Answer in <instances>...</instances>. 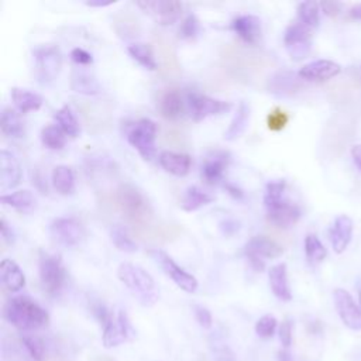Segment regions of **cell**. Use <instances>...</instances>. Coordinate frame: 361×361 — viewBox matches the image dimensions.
<instances>
[{
  "label": "cell",
  "instance_id": "1",
  "mask_svg": "<svg viewBox=\"0 0 361 361\" xmlns=\"http://www.w3.org/2000/svg\"><path fill=\"white\" fill-rule=\"evenodd\" d=\"M3 317L21 333H34L49 323L48 312L25 295L10 298L3 307Z\"/></svg>",
  "mask_w": 361,
  "mask_h": 361
},
{
  "label": "cell",
  "instance_id": "6",
  "mask_svg": "<svg viewBox=\"0 0 361 361\" xmlns=\"http://www.w3.org/2000/svg\"><path fill=\"white\" fill-rule=\"evenodd\" d=\"M157 133L158 127L155 121H152L151 118H140L130 127L127 133V141L133 148L138 151L142 159L151 161L157 154Z\"/></svg>",
  "mask_w": 361,
  "mask_h": 361
},
{
  "label": "cell",
  "instance_id": "43",
  "mask_svg": "<svg viewBox=\"0 0 361 361\" xmlns=\"http://www.w3.org/2000/svg\"><path fill=\"white\" fill-rule=\"evenodd\" d=\"M193 314H195V319H196V322L199 323L200 327H203V329H210L212 327L213 317H212V313L207 307L200 306V305H195L193 306Z\"/></svg>",
  "mask_w": 361,
  "mask_h": 361
},
{
  "label": "cell",
  "instance_id": "27",
  "mask_svg": "<svg viewBox=\"0 0 361 361\" xmlns=\"http://www.w3.org/2000/svg\"><path fill=\"white\" fill-rule=\"evenodd\" d=\"M250 116H251V109L250 104L247 102H240L237 106V110L227 127V130L224 131V140L226 141H235L237 138H240L244 131L248 127L250 123Z\"/></svg>",
  "mask_w": 361,
  "mask_h": 361
},
{
  "label": "cell",
  "instance_id": "35",
  "mask_svg": "<svg viewBox=\"0 0 361 361\" xmlns=\"http://www.w3.org/2000/svg\"><path fill=\"white\" fill-rule=\"evenodd\" d=\"M299 23L307 28H316L320 21V4L316 1H302L298 6Z\"/></svg>",
  "mask_w": 361,
  "mask_h": 361
},
{
  "label": "cell",
  "instance_id": "11",
  "mask_svg": "<svg viewBox=\"0 0 361 361\" xmlns=\"http://www.w3.org/2000/svg\"><path fill=\"white\" fill-rule=\"evenodd\" d=\"M283 45L292 61L305 59L312 49L310 28L302 23H290L283 32Z\"/></svg>",
  "mask_w": 361,
  "mask_h": 361
},
{
  "label": "cell",
  "instance_id": "53",
  "mask_svg": "<svg viewBox=\"0 0 361 361\" xmlns=\"http://www.w3.org/2000/svg\"><path fill=\"white\" fill-rule=\"evenodd\" d=\"M348 14H350V17L354 18V20H361V3L354 4V6L348 10Z\"/></svg>",
  "mask_w": 361,
  "mask_h": 361
},
{
  "label": "cell",
  "instance_id": "51",
  "mask_svg": "<svg viewBox=\"0 0 361 361\" xmlns=\"http://www.w3.org/2000/svg\"><path fill=\"white\" fill-rule=\"evenodd\" d=\"M351 158L354 161V164L357 165V168L361 171V144H354L351 147Z\"/></svg>",
  "mask_w": 361,
  "mask_h": 361
},
{
  "label": "cell",
  "instance_id": "15",
  "mask_svg": "<svg viewBox=\"0 0 361 361\" xmlns=\"http://www.w3.org/2000/svg\"><path fill=\"white\" fill-rule=\"evenodd\" d=\"M52 240L62 247H75L83 237L82 224L73 217H58L49 226Z\"/></svg>",
  "mask_w": 361,
  "mask_h": 361
},
{
  "label": "cell",
  "instance_id": "34",
  "mask_svg": "<svg viewBox=\"0 0 361 361\" xmlns=\"http://www.w3.org/2000/svg\"><path fill=\"white\" fill-rule=\"evenodd\" d=\"M127 51L130 54V56L138 62L142 68L148 69V71H155L157 69V61L152 52V48L149 44L147 42H133L127 47Z\"/></svg>",
  "mask_w": 361,
  "mask_h": 361
},
{
  "label": "cell",
  "instance_id": "26",
  "mask_svg": "<svg viewBox=\"0 0 361 361\" xmlns=\"http://www.w3.org/2000/svg\"><path fill=\"white\" fill-rule=\"evenodd\" d=\"M0 279L3 286L10 292H18L25 285V276L21 268L10 258H4L0 262Z\"/></svg>",
  "mask_w": 361,
  "mask_h": 361
},
{
  "label": "cell",
  "instance_id": "21",
  "mask_svg": "<svg viewBox=\"0 0 361 361\" xmlns=\"http://www.w3.org/2000/svg\"><path fill=\"white\" fill-rule=\"evenodd\" d=\"M186 102H183L182 93L176 87L164 90L158 100V110L161 116L169 121L179 120L185 113Z\"/></svg>",
  "mask_w": 361,
  "mask_h": 361
},
{
  "label": "cell",
  "instance_id": "41",
  "mask_svg": "<svg viewBox=\"0 0 361 361\" xmlns=\"http://www.w3.org/2000/svg\"><path fill=\"white\" fill-rule=\"evenodd\" d=\"M276 327H278V320L272 314H265L257 320L255 333L262 338H269L275 334Z\"/></svg>",
  "mask_w": 361,
  "mask_h": 361
},
{
  "label": "cell",
  "instance_id": "29",
  "mask_svg": "<svg viewBox=\"0 0 361 361\" xmlns=\"http://www.w3.org/2000/svg\"><path fill=\"white\" fill-rule=\"evenodd\" d=\"M10 96L14 107L23 114L37 111L42 106V97L39 94L23 87H11Z\"/></svg>",
  "mask_w": 361,
  "mask_h": 361
},
{
  "label": "cell",
  "instance_id": "13",
  "mask_svg": "<svg viewBox=\"0 0 361 361\" xmlns=\"http://www.w3.org/2000/svg\"><path fill=\"white\" fill-rule=\"evenodd\" d=\"M137 6L162 25L176 23L183 8V4L175 0H141Z\"/></svg>",
  "mask_w": 361,
  "mask_h": 361
},
{
  "label": "cell",
  "instance_id": "7",
  "mask_svg": "<svg viewBox=\"0 0 361 361\" xmlns=\"http://www.w3.org/2000/svg\"><path fill=\"white\" fill-rule=\"evenodd\" d=\"M244 254L252 269L261 272L267 259H274L283 254V247L267 235H254L245 243Z\"/></svg>",
  "mask_w": 361,
  "mask_h": 361
},
{
  "label": "cell",
  "instance_id": "14",
  "mask_svg": "<svg viewBox=\"0 0 361 361\" xmlns=\"http://www.w3.org/2000/svg\"><path fill=\"white\" fill-rule=\"evenodd\" d=\"M333 302L336 312L345 327L354 331L361 330V307L355 303L353 296L341 288L333 290Z\"/></svg>",
  "mask_w": 361,
  "mask_h": 361
},
{
  "label": "cell",
  "instance_id": "12",
  "mask_svg": "<svg viewBox=\"0 0 361 361\" xmlns=\"http://www.w3.org/2000/svg\"><path fill=\"white\" fill-rule=\"evenodd\" d=\"M135 334V330L128 319V314L126 310L120 309L118 313L103 326V336L102 341L106 348H113L124 341L130 340Z\"/></svg>",
  "mask_w": 361,
  "mask_h": 361
},
{
  "label": "cell",
  "instance_id": "28",
  "mask_svg": "<svg viewBox=\"0 0 361 361\" xmlns=\"http://www.w3.org/2000/svg\"><path fill=\"white\" fill-rule=\"evenodd\" d=\"M51 183L59 195L62 196L72 195L76 188L73 169L68 165H56L51 173Z\"/></svg>",
  "mask_w": 361,
  "mask_h": 361
},
{
  "label": "cell",
  "instance_id": "18",
  "mask_svg": "<svg viewBox=\"0 0 361 361\" xmlns=\"http://www.w3.org/2000/svg\"><path fill=\"white\" fill-rule=\"evenodd\" d=\"M23 178V169L17 157L7 151H0V189L3 192L16 188Z\"/></svg>",
  "mask_w": 361,
  "mask_h": 361
},
{
  "label": "cell",
  "instance_id": "8",
  "mask_svg": "<svg viewBox=\"0 0 361 361\" xmlns=\"http://www.w3.org/2000/svg\"><path fill=\"white\" fill-rule=\"evenodd\" d=\"M117 203L121 207L123 213L133 221L147 220L151 214V207L145 196L133 185H121L117 189Z\"/></svg>",
  "mask_w": 361,
  "mask_h": 361
},
{
  "label": "cell",
  "instance_id": "19",
  "mask_svg": "<svg viewBox=\"0 0 361 361\" xmlns=\"http://www.w3.org/2000/svg\"><path fill=\"white\" fill-rule=\"evenodd\" d=\"M231 30L247 45H257L261 39V20L252 14L237 16L231 21Z\"/></svg>",
  "mask_w": 361,
  "mask_h": 361
},
{
  "label": "cell",
  "instance_id": "50",
  "mask_svg": "<svg viewBox=\"0 0 361 361\" xmlns=\"http://www.w3.org/2000/svg\"><path fill=\"white\" fill-rule=\"evenodd\" d=\"M32 183L37 186V189H39L42 193L47 192V182L45 178L42 176L41 172H37L32 175Z\"/></svg>",
  "mask_w": 361,
  "mask_h": 361
},
{
  "label": "cell",
  "instance_id": "32",
  "mask_svg": "<svg viewBox=\"0 0 361 361\" xmlns=\"http://www.w3.org/2000/svg\"><path fill=\"white\" fill-rule=\"evenodd\" d=\"M214 200V196L210 195L209 192H204L202 188L199 186H189L180 199V207L185 212H195L209 203H212Z\"/></svg>",
  "mask_w": 361,
  "mask_h": 361
},
{
  "label": "cell",
  "instance_id": "39",
  "mask_svg": "<svg viewBox=\"0 0 361 361\" xmlns=\"http://www.w3.org/2000/svg\"><path fill=\"white\" fill-rule=\"evenodd\" d=\"M23 345L28 351V354L35 360V361H42L44 360V343L42 340L32 334V333H23L20 337Z\"/></svg>",
  "mask_w": 361,
  "mask_h": 361
},
{
  "label": "cell",
  "instance_id": "4",
  "mask_svg": "<svg viewBox=\"0 0 361 361\" xmlns=\"http://www.w3.org/2000/svg\"><path fill=\"white\" fill-rule=\"evenodd\" d=\"M35 78L41 85L52 83L59 75L62 66V55L56 45L42 44L32 49Z\"/></svg>",
  "mask_w": 361,
  "mask_h": 361
},
{
  "label": "cell",
  "instance_id": "49",
  "mask_svg": "<svg viewBox=\"0 0 361 361\" xmlns=\"http://www.w3.org/2000/svg\"><path fill=\"white\" fill-rule=\"evenodd\" d=\"M320 8L323 10L324 14H327L330 17H334V16H337L341 11V3H337V1H323V3H320Z\"/></svg>",
  "mask_w": 361,
  "mask_h": 361
},
{
  "label": "cell",
  "instance_id": "37",
  "mask_svg": "<svg viewBox=\"0 0 361 361\" xmlns=\"http://www.w3.org/2000/svg\"><path fill=\"white\" fill-rule=\"evenodd\" d=\"M41 141L49 149H62L66 142V134L58 126L49 124L41 130Z\"/></svg>",
  "mask_w": 361,
  "mask_h": 361
},
{
  "label": "cell",
  "instance_id": "56",
  "mask_svg": "<svg viewBox=\"0 0 361 361\" xmlns=\"http://www.w3.org/2000/svg\"><path fill=\"white\" fill-rule=\"evenodd\" d=\"M358 306L361 307V290H360V293H358Z\"/></svg>",
  "mask_w": 361,
  "mask_h": 361
},
{
  "label": "cell",
  "instance_id": "47",
  "mask_svg": "<svg viewBox=\"0 0 361 361\" xmlns=\"http://www.w3.org/2000/svg\"><path fill=\"white\" fill-rule=\"evenodd\" d=\"M219 228H220V231H221L224 235L228 237V235H233V234H235V233L238 231L240 224H238V221H235L234 219H224L223 221H220Z\"/></svg>",
  "mask_w": 361,
  "mask_h": 361
},
{
  "label": "cell",
  "instance_id": "54",
  "mask_svg": "<svg viewBox=\"0 0 361 361\" xmlns=\"http://www.w3.org/2000/svg\"><path fill=\"white\" fill-rule=\"evenodd\" d=\"M278 361H292V357L288 348H282L278 351Z\"/></svg>",
  "mask_w": 361,
  "mask_h": 361
},
{
  "label": "cell",
  "instance_id": "22",
  "mask_svg": "<svg viewBox=\"0 0 361 361\" xmlns=\"http://www.w3.org/2000/svg\"><path fill=\"white\" fill-rule=\"evenodd\" d=\"M353 237V220L347 214H340L334 219L329 230V238L334 252L341 254L348 247Z\"/></svg>",
  "mask_w": 361,
  "mask_h": 361
},
{
  "label": "cell",
  "instance_id": "23",
  "mask_svg": "<svg viewBox=\"0 0 361 361\" xmlns=\"http://www.w3.org/2000/svg\"><path fill=\"white\" fill-rule=\"evenodd\" d=\"M159 165L171 175L182 178L190 172L192 158L188 154L173 152V151H162L158 155Z\"/></svg>",
  "mask_w": 361,
  "mask_h": 361
},
{
  "label": "cell",
  "instance_id": "2",
  "mask_svg": "<svg viewBox=\"0 0 361 361\" xmlns=\"http://www.w3.org/2000/svg\"><path fill=\"white\" fill-rule=\"evenodd\" d=\"M286 180L275 179L265 185L264 206L269 223L279 228H289L298 223L302 216L300 207L285 197Z\"/></svg>",
  "mask_w": 361,
  "mask_h": 361
},
{
  "label": "cell",
  "instance_id": "24",
  "mask_svg": "<svg viewBox=\"0 0 361 361\" xmlns=\"http://www.w3.org/2000/svg\"><path fill=\"white\" fill-rule=\"evenodd\" d=\"M71 89L85 96H96L102 93V85L99 83L96 76L86 69V66L73 69L71 75Z\"/></svg>",
  "mask_w": 361,
  "mask_h": 361
},
{
  "label": "cell",
  "instance_id": "45",
  "mask_svg": "<svg viewBox=\"0 0 361 361\" xmlns=\"http://www.w3.org/2000/svg\"><path fill=\"white\" fill-rule=\"evenodd\" d=\"M71 59H72L78 66H89V65H92V62H93L92 54L87 52V51L83 49V48H79V47H76V48H73V49L71 51Z\"/></svg>",
  "mask_w": 361,
  "mask_h": 361
},
{
  "label": "cell",
  "instance_id": "33",
  "mask_svg": "<svg viewBox=\"0 0 361 361\" xmlns=\"http://www.w3.org/2000/svg\"><path fill=\"white\" fill-rule=\"evenodd\" d=\"M54 118L58 124V127L68 135V137H78L80 134V124L79 120L75 114V111L72 110L71 106L65 104L62 106L59 110L55 111Z\"/></svg>",
  "mask_w": 361,
  "mask_h": 361
},
{
  "label": "cell",
  "instance_id": "16",
  "mask_svg": "<svg viewBox=\"0 0 361 361\" xmlns=\"http://www.w3.org/2000/svg\"><path fill=\"white\" fill-rule=\"evenodd\" d=\"M230 162V154L226 151L210 152L200 168L202 179L209 185H216L224 178V172Z\"/></svg>",
  "mask_w": 361,
  "mask_h": 361
},
{
  "label": "cell",
  "instance_id": "48",
  "mask_svg": "<svg viewBox=\"0 0 361 361\" xmlns=\"http://www.w3.org/2000/svg\"><path fill=\"white\" fill-rule=\"evenodd\" d=\"M0 234H1V240L11 245L14 243V233L11 230V227L8 226V223L6 221V219H1L0 220Z\"/></svg>",
  "mask_w": 361,
  "mask_h": 361
},
{
  "label": "cell",
  "instance_id": "42",
  "mask_svg": "<svg viewBox=\"0 0 361 361\" xmlns=\"http://www.w3.org/2000/svg\"><path fill=\"white\" fill-rule=\"evenodd\" d=\"M288 114L279 109H275L272 110L268 117H267V124H268V128L272 130V131H279L282 130L286 124H288Z\"/></svg>",
  "mask_w": 361,
  "mask_h": 361
},
{
  "label": "cell",
  "instance_id": "31",
  "mask_svg": "<svg viewBox=\"0 0 361 361\" xmlns=\"http://www.w3.org/2000/svg\"><path fill=\"white\" fill-rule=\"evenodd\" d=\"M0 128L1 133L8 138H21L25 134V127L20 114L11 107H3Z\"/></svg>",
  "mask_w": 361,
  "mask_h": 361
},
{
  "label": "cell",
  "instance_id": "5",
  "mask_svg": "<svg viewBox=\"0 0 361 361\" xmlns=\"http://www.w3.org/2000/svg\"><path fill=\"white\" fill-rule=\"evenodd\" d=\"M38 274L42 289L48 295H58L66 281V269L62 259L56 254L39 252L38 258Z\"/></svg>",
  "mask_w": 361,
  "mask_h": 361
},
{
  "label": "cell",
  "instance_id": "46",
  "mask_svg": "<svg viewBox=\"0 0 361 361\" xmlns=\"http://www.w3.org/2000/svg\"><path fill=\"white\" fill-rule=\"evenodd\" d=\"M213 358L214 361H234V354L226 344H220L213 348Z\"/></svg>",
  "mask_w": 361,
  "mask_h": 361
},
{
  "label": "cell",
  "instance_id": "25",
  "mask_svg": "<svg viewBox=\"0 0 361 361\" xmlns=\"http://www.w3.org/2000/svg\"><path fill=\"white\" fill-rule=\"evenodd\" d=\"M268 279L272 293L282 302L292 300V290L288 281V268L285 262H279L269 268Z\"/></svg>",
  "mask_w": 361,
  "mask_h": 361
},
{
  "label": "cell",
  "instance_id": "55",
  "mask_svg": "<svg viewBox=\"0 0 361 361\" xmlns=\"http://www.w3.org/2000/svg\"><path fill=\"white\" fill-rule=\"evenodd\" d=\"M114 4V1H86V6L89 7H107Z\"/></svg>",
  "mask_w": 361,
  "mask_h": 361
},
{
  "label": "cell",
  "instance_id": "30",
  "mask_svg": "<svg viewBox=\"0 0 361 361\" xmlns=\"http://www.w3.org/2000/svg\"><path fill=\"white\" fill-rule=\"evenodd\" d=\"M0 199L4 206L13 207L20 213H30L35 209L37 204L35 196L27 189H20L11 193H3Z\"/></svg>",
  "mask_w": 361,
  "mask_h": 361
},
{
  "label": "cell",
  "instance_id": "3",
  "mask_svg": "<svg viewBox=\"0 0 361 361\" xmlns=\"http://www.w3.org/2000/svg\"><path fill=\"white\" fill-rule=\"evenodd\" d=\"M117 276L142 306H152L158 298L154 278L140 265L123 262L117 268Z\"/></svg>",
  "mask_w": 361,
  "mask_h": 361
},
{
  "label": "cell",
  "instance_id": "20",
  "mask_svg": "<svg viewBox=\"0 0 361 361\" xmlns=\"http://www.w3.org/2000/svg\"><path fill=\"white\" fill-rule=\"evenodd\" d=\"M300 76L290 71H279L269 76L267 87L276 97H290L300 89Z\"/></svg>",
  "mask_w": 361,
  "mask_h": 361
},
{
  "label": "cell",
  "instance_id": "17",
  "mask_svg": "<svg viewBox=\"0 0 361 361\" xmlns=\"http://www.w3.org/2000/svg\"><path fill=\"white\" fill-rule=\"evenodd\" d=\"M341 72V66L330 59H316L312 62L305 63L298 75L303 80H310V82H324L329 80L334 76H337Z\"/></svg>",
  "mask_w": 361,
  "mask_h": 361
},
{
  "label": "cell",
  "instance_id": "36",
  "mask_svg": "<svg viewBox=\"0 0 361 361\" xmlns=\"http://www.w3.org/2000/svg\"><path fill=\"white\" fill-rule=\"evenodd\" d=\"M305 254L310 264H319L327 257V250L319 237L310 233L305 237Z\"/></svg>",
  "mask_w": 361,
  "mask_h": 361
},
{
  "label": "cell",
  "instance_id": "9",
  "mask_svg": "<svg viewBox=\"0 0 361 361\" xmlns=\"http://www.w3.org/2000/svg\"><path fill=\"white\" fill-rule=\"evenodd\" d=\"M233 104L226 100L214 99L197 92H189L186 94V109L193 121H202L210 116L227 113Z\"/></svg>",
  "mask_w": 361,
  "mask_h": 361
},
{
  "label": "cell",
  "instance_id": "52",
  "mask_svg": "<svg viewBox=\"0 0 361 361\" xmlns=\"http://www.w3.org/2000/svg\"><path fill=\"white\" fill-rule=\"evenodd\" d=\"M224 188H226V190H227L234 199H243V197H244L243 190H241L240 188H237L235 185H233V183H226Z\"/></svg>",
  "mask_w": 361,
  "mask_h": 361
},
{
  "label": "cell",
  "instance_id": "10",
  "mask_svg": "<svg viewBox=\"0 0 361 361\" xmlns=\"http://www.w3.org/2000/svg\"><path fill=\"white\" fill-rule=\"evenodd\" d=\"M148 254L159 265V268L175 282V285L179 286L182 290L188 293H193L197 289L199 286L197 279L192 274L185 271L182 267H179L165 251L159 248H154V250H149Z\"/></svg>",
  "mask_w": 361,
  "mask_h": 361
},
{
  "label": "cell",
  "instance_id": "40",
  "mask_svg": "<svg viewBox=\"0 0 361 361\" xmlns=\"http://www.w3.org/2000/svg\"><path fill=\"white\" fill-rule=\"evenodd\" d=\"M200 32V21L195 14H188L178 30V35L182 39H195Z\"/></svg>",
  "mask_w": 361,
  "mask_h": 361
},
{
  "label": "cell",
  "instance_id": "38",
  "mask_svg": "<svg viewBox=\"0 0 361 361\" xmlns=\"http://www.w3.org/2000/svg\"><path fill=\"white\" fill-rule=\"evenodd\" d=\"M110 237H111V241L116 245V248L123 252L133 254L138 250L137 243L130 237L128 231L123 226H118V224L113 226V228L110 230Z\"/></svg>",
  "mask_w": 361,
  "mask_h": 361
},
{
  "label": "cell",
  "instance_id": "44",
  "mask_svg": "<svg viewBox=\"0 0 361 361\" xmlns=\"http://www.w3.org/2000/svg\"><path fill=\"white\" fill-rule=\"evenodd\" d=\"M292 320L290 319H283L279 329H278V336H279V341L282 344L283 348H289V345L292 344Z\"/></svg>",
  "mask_w": 361,
  "mask_h": 361
}]
</instances>
